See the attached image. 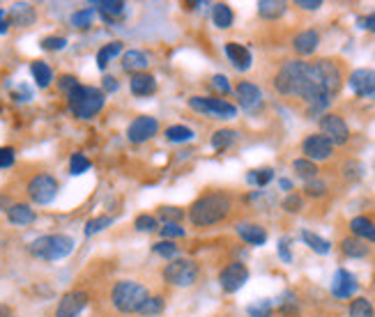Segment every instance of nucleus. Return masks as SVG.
Wrapping results in <instances>:
<instances>
[{
    "mask_svg": "<svg viewBox=\"0 0 375 317\" xmlns=\"http://www.w3.org/2000/svg\"><path fill=\"white\" fill-rule=\"evenodd\" d=\"M228 214H230V198L228 195L226 193H207L191 205L189 218H191L193 225L205 228V225L221 223Z\"/></svg>",
    "mask_w": 375,
    "mask_h": 317,
    "instance_id": "nucleus-1",
    "label": "nucleus"
},
{
    "mask_svg": "<svg viewBox=\"0 0 375 317\" xmlns=\"http://www.w3.org/2000/svg\"><path fill=\"white\" fill-rule=\"evenodd\" d=\"M357 278L350 274V271L346 269H339L334 274V281H332V294L334 297H339V299H350L352 294L357 292Z\"/></svg>",
    "mask_w": 375,
    "mask_h": 317,
    "instance_id": "nucleus-16",
    "label": "nucleus"
},
{
    "mask_svg": "<svg viewBox=\"0 0 375 317\" xmlns=\"http://www.w3.org/2000/svg\"><path fill=\"white\" fill-rule=\"evenodd\" d=\"M14 158H17V152H14V147H0V170L14 165Z\"/></svg>",
    "mask_w": 375,
    "mask_h": 317,
    "instance_id": "nucleus-49",
    "label": "nucleus"
},
{
    "mask_svg": "<svg viewBox=\"0 0 375 317\" xmlns=\"http://www.w3.org/2000/svg\"><path fill=\"white\" fill-rule=\"evenodd\" d=\"M302 207H304V200L299 198V195H295V193H290L288 198L283 200V209L290 211V214H297V211H302Z\"/></svg>",
    "mask_w": 375,
    "mask_h": 317,
    "instance_id": "nucleus-48",
    "label": "nucleus"
},
{
    "mask_svg": "<svg viewBox=\"0 0 375 317\" xmlns=\"http://www.w3.org/2000/svg\"><path fill=\"white\" fill-rule=\"evenodd\" d=\"M302 152L306 154L304 158H309V161L316 163V161H325V158L332 156L334 145L322 133H311V136H306L302 143Z\"/></svg>",
    "mask_w": 375,
    "mask_h": 317,
    "instance_id": "nucleus-10",
    "label": "nucleus"
},
{
    "mask_svg": "<svg viewBox=\"0 0 375 317\" xmlns=\"http://www.w3.org/2000/svg\"><path fill=\"white\" fill-rule=\"evenodd\" d=\"M226 56H228V60L232 63V67H235V70H239V72L251 70L253 56H251V51L244 47V44L228 42V44H226Z\"/></svg>",
    "mask_w": 375,
    "mask_h": 317,
    "instance_id": "nucleus-17",
    "label": "nucleus"
},
{
    "mask_svg": "<svg viewBox=\"0 0 375 317\" xmlns=\"http://www.w3.org/2000/svg\"><path fill=\"white\" fill-rule=\"evenodd\" d=\"M359 24H362L366 30H371V33H375V12L369 14V17H366V19H362V21H359Z\"/></svg>",
    "mask_w": 375,
    "mask_h": 317,
    "instance_id": "nucleus-57",
    "label": "nucleus"
},
{
    "mask_svg": "<svg viewBox=\"0 0 375 317\" xmlns=\"http://www.w3.org/2000/svg\"><path fill=\"white\" fill-rule=\"evenodd\" d=\"M320 129H322V136H325L332 145H346L350 140V129L346 120L336 115V113H325V115L320 117Z\"/></svg>",
    "mask_w": 375,
    "mask_h": 317,
    "instance_id": "nucleus-9",
    "label": "nucleus"
},
{
    "mask_svg": "<svg viewBox=\"0 0 375 317\" xmlns=\"http://www.w3.org/2000/svg\"><path fill=\"white\" fill-rule=\"evenodd\" d=\"M7 17H10V24L17 26V28H28L35 24L37 14H35V7L30 3H17L12 5V10L7 12Z\"/></svg>",
    "mask_w": 375,
    "mask_h": 317,
    "instance_id": "nucleus-18",
    "label": "nucleus"
},
{
    "mask_svg": "<svg viewBox=\"0 0 375 317\" xmlns=\"http://www.w3.org/2000/svg\"><path fill=\"white\" fill-rule=\"evenodd\" d=\"M163 311V299L161 297H147L145 301H143V306L138 308V313L141 315H159Z\"/></svg>",
    "mask_w": 375,
    "mask_h": 317,
    "instance_id": "nucleus-39",
    "label": "nucleus"
},
{
    "mask_svg": "<svg viewBox=\"0 0 375 317\" xmlns=\"http://www.w3.org/2000/svg\"><path fill=\"white\" fill-rule=\"evenodd\" d=\"M150 297L145 285L136 281H120L111 290V301H113L115 311L120 313H138V308L143 306V301Z\"/></svg>",
    "mask_w": 375,
    "mask_h": 317,
    "instance_id": "nucleus-4",
    "label": "nucleus"
},
{
    "mask_svg": "<svg viewBox=\"0 0 375 317\" xmlns=\"http://www.w3.org/2000/svg\"><path fill=\"white\" fill-rule=\"evenodd\" d=\"M246 281H249V269L242 262H230L219 274V283L223 292H237Z\"/></svg>",
    "mask_w": 375,
    "mask_h": 317,
    "instance_id": "nucleus-12",
    "label": "nucleus"
},
{
    "mask_svg": "<svg viewBox=\"0 0 375 317\" xmlns=\"http://www.w3.org/2000/svg\"><path fill=\"white\" fill-rule=\"evenodd\" d=\"M166 138L170 143H186V140L193 138V131L189 129V127H184V124H173V127H168V129H166Z\"/></svg>",
    "mask_w": 375,
    "mask_h": 317,
    "instance_id": "nucleus-34",
    "label": "nucleus"
},
{
    "mask_svg": "<svg viewBox=\"0 0 375 317\" xmlns=\"http://www.w3.org/2000/svg\"><path fill=\"white\" fill-rule=\"evenodd\" d=\"M10 17H7V12L5 10H0V35H5L7 30H10Z\"/></svg>",
    "mask_w": 375,
    "mask_h": 317,
    "instance_id": "nucleus-55",
    "label": "nucleus"
},
{
    "mask_svg": "<svg viewBox=\"0 0 375 317\" xmlns=\"http://www.w3.org/2000/svg\"><path fill=\"white\" fill-rule=\"evenodd\" d=\"M286 7H288V5L283 3V0H260V3H258V14H260L262 19L274 21V19L283 17Z\"/></svg>",
    "mask_w": 375,
    "mask_h": 317,
    "instance_id": "nucleus-26",
    "label": "nucleus"
},
{
    "mask_svg": "<svg viewBox=\"0 0 375 317\" xmlns=\"http://www.w3.org/2000/svg\"><path fill=\"white\" fill-rule=\"evenodd\" d=\"M159 232H161V237H184V228L179 223H163L161 228H159Z\"/></svg>",
    "mask_w": 375,
    "mask_h": 317,
    "instance_id": "nucleus-46",
    "label": "nucleus"
},
{
    "mask_svg": "<svg viewBox=\"0 0 375 317\" xmlns=\"http://www.w3.org/2000/svg\"><path fill=\"white\" fill-rule=\"evenodd\" d=\"M35 218H37L35 211L30 209V205H24V202H14L7 209V221L12 225H30L35 223Z\"/></svg>",
    "mask_w": 375,
    "mask_h": 317,
    "instance_id": "nucleus-21",
    "label": "nucleus"
},
{
    "mask_svg": "<svg viewBox=\"0 0 375 317\" xmlns=\"http://www.w3.org/2000/svg\"><path fill=\"white\" fill-rule=\"evenodd\" d=\"M106 95L93 86H79L67 95V106L79 120H93L104 108Z\"/></svg>",
    "mask_w": 375,
    "mask_h": 317,
    "instance_id": "nucleus-2",
    "label": "nucleus"
},
{
    "mask_svg": "<svg viewBox=\"0 0 375 317\" xmlns=\"http://www.w3.org/2000/svg\"><path fill=\"white\" fill-rule=\"evenodd\" d=\"M150 65V58L145 51H127L122 56V70L125 72H134V74H143V70Z\"/></svg>",
    "mask_w": 375,
    "mask_h": 317,
    "instance_id": "nucleus-22",
    "label": "nucleus"
},
{
    "mask_svg": "<svg viewBox=\"0 0 375 317\" xmlns=\"http://www.w3.org/2000/svg\"><path fill=\"white\" fill-rule=\"evenodd\" d=\"M304 191L306 195H311V198H320V195L327 193V184L320 182V179H309V182L304 184Z\"/></svg>",
    "mask_w": 375,
    "mask_h": 317,
    "instance_id": "nucleus-42",
    "label": "nucleus"
},
{
    "mask_svg": "<svg viewBox=\"0 0 375 317\" xmlns=\"http://www.w3.org/2000/svg\"><path fill=\"white\" fill-rule=\"evenodd\" d=\"M81 83H79V79L77 76H72V74H65V76H60V81H58V88H60V92H67L70 95L74 88H79Z\"/></svg>",
    "mask_w": 375,
    "mask_h": 317,
    "instance_id": "nucleus-47",
    "label": "nucleus"
},
{
    "mask_svg": "<svg viewBox=\"0 0 375 317\" xmlns=\"http://www.w3.org/2000/svg\"><path fill=\"white\" fill-rule=\"evenodd\" d=\"M279 255L283 262H292V255H290V248H288V239H281L279 241Z\"/></svg>",
    "mask_w": 375,
    "mask_h": 317,
    "instance_id": "nucleus-53",
    "label": "nucleus"
},
{
    "mask_svg": "<svg viewBox=\"0 0 375 317\" xmlns=\"http://www.w3.org/2000/svg\"><path fill=\"white\" fill-rule=\"evenodd\" d=\"M0 317H14V315H0Z\"/></svg>",
    "mask_w": 375,
    "mask_h": 317,
    "instance_id": "nucleus-61",
    "label": "nucleus"
},
{
    "mask_svg": "<svg viewBox=\"0 0 375 317\" xmlns=\"http://www.w3.org/2000/svg\"><path fill=\"white\" fill-rule=\"evenodd\" d=\"M157 131H159V122L150 115H141L129 124V129H127V138H129L131 143H145V140L152 138V136H157Z\"/></svg>",
    "mask_w": 375,
    "mask_h": 317,
    "instance_id": "nucleus-13",
    "label": "nucleus"
},
{
    "mask_svg": "<svg viewBox=\"0 0 375 317\" xmlns=\"http://www.w3.org/2000/svg\"><path fill=\"white\" fill-rule=\"evenodd\" d=\"M111 223H113V218H111V216H95V218H90V221L86 223V235L93 237V235H97V232L106 230Z\"/></svg>",
    "mask_w": 375,
    "mask_h": 317,
    "instance_id": "nucleus-37",
    "label": "nucleus"
},
{
    "mask_svg": "<svg viewBox=\"0 0 375 317\" xmlns=\"http://www.w3.org/2000/svg\"><path fill=\"white\" fill-rule=\"evenodd\" d=\"M212 88H216V90H219V92H223V95H228V92H230V83H228L226 76H221V74H219V76H214V79H212Z\"/></svg>",
    "mask_w": 375,
    "mask_h": 317,
    "instance_id": "nucleus-52",
    "label": "nucleus"
},
{
    "mask_svg": "<svg viewBox=\"0 0 375 317\" xmlns=\"http://www.w3.org/2000/svg\"><path fill=\"white\" fill-rule=\"evenodd\" d=\"M97 7H99L102 12V19L104 21H115L125 14V3L122 0H104V3H95Z\"/></svg>",
    "mask_w": 375,
    "mask_h": 317,
    "instance_id": "nucleus-27",
    "label": "nucleus"
},
{
    "mask_svg": "<svg viewBox=\"0 0 375 317\" xmlns=\"http://www.w3.org/2000/svg\"><path fill=\"white\" fill-rule=\"evenodd\" d=\"M88 292L83 290H72L63 294V299L58 301V308H56V317H79L81 311L88 306Z\"/></svg>",
    "mask_w": 375,
    "mask_h": 317,
    "instance_id": "nucleus-11",
    "label": "nucleus"
},
{
    "mask_svg": "<svg viewBox=\"0 0 375 317\" xmlns=\"http://www.w3.org/2000/svg\"><path fill=\"white\" fill-rule=\"evenodd\" d=\"M129 88L136 97H150L157 92V81L154 76H150V74H134L129 81Z\"/></svg>",
    "mask_w": 375,
    "mask_h": 317,
    "instance_id": "nucleus-23",
    "label": "nucleus"
},
{
    "mask_svg": "<svg viewBox=\"0 0 375 317\" xmlns=\"http://www.w3.org/2000/svg\"><path fill=\"white\" fill-rule=\"evenodd\" d=\"M10 205H12V202L7 200L5 195H0V209H5V211H7V209H10Z\"/></svg>",
    "mask_w": 375,
    "mask_h": 317,
    "instance_id": "nucleus-58",
    "label": "nucleus"
},
{
    "mask_svg": "<svg viewBox=\"0 0 375 317\" xmlns=\"http://www.w3.org/2000/svg\"><path fill=\"white\" fill-rule=\"evenodd\" d=\"M212 21H214V26L216 28H221V30H226L232 26V21H235V17H232V10L228 5H223V3H216L212 7Z\"/></svg>",
    "mask_w": 375,
    "mask_h": 317,
    "instance_id": "nucleus-30",
    "label": "nucleus"
},
{
    "mask_svg": "<svg viewBox=\"0 0 375 317\" xmlns=\"http://www.w3.org/2000/svg\"><path fill=\"white\" fill-rule=\"evenodd\" d=\"M237 235L251 246H262L267 241L265 228H262V225H256V223H239L237 225Z\"/></svg>",
    "mask_w": 375,
    "mask_h": 317,
    "instance_id": "nucleus-20",
    "label": "nucleus"
},
{
    "mask_svg": "<svg viewBox=\"0 0 375 317\" xmlns=\"http://www.w3.org/2000/svg\"><path fill=\"white\" fill-rule=\"evenodd\" d=\"M189 106L196 113H207V115L228 120L237 115V108L232 104H228L226 99H214V97H191Z\"/></svg>",
    "mask_w": 375,
    "mask_h": 317,
    "instance_id": "nucleus-8",
    "label": "nucleus"
},
{
    "mask_svg": "<svg viewBox=\"0 0 375 317\" xmlns=\"http://www.w3.org/2000/svg\"><path fill=\"white\" fill-rule=\"evenodd\" d=\"M28 251L40 260L56 262L67 258L74 251V239L70 235H44L37 237L33 244L28 246Z\"/></svg>",
    "mask_w": 375,
    "mask_h": 317,
    "instance_id": "nucleus-3",
    "label": "nucleus"
},
{
    "mask_svg": "<svg viewBox=\"0 0 375 317\" xmlns=\"http://www.w3.org/2000/svg\"><path fill=\"white\" fill-rule=\"evenodd\" d=\"M346 177L348 179H359L364 175V165L362 163H357V161H350V163H346Z\"/></svg>",
    "mask_w": 375,
    "mask_h": 317,
    "instance_id": "nucleus-51",
    "label": "nucleus"
},
{
    "mask_svg": "<svg viewBox=\"0 0 375 317\" xmlns=\"http://www.w3.org/2000/svg\"><path fill=\"white\" fill-rule=\"evenodd\" d=\"M362 239H369V241H375V225H373V228H371L369 232H366V235H364Z\"/></svg>",
    "mask_w": 375,
    "mask_h": 317,
    "instance_id": "nucleus-60",
    "label": "nucleus"
},
{
    "mask_svg": "<svg viewBox=\"0 0 375 317\" xmlns=\"http://www.w3.org/2000/svg\"><path fill=\"white\" fill-rule=\"evenodd\" d=\"M272 301L269 299H260L256 301V304H251L249 308H246V313H249V317H272Z\"/></svg>",
    "mask_w": 375,
    "mask_h": 317,
    "instance_id": "nucleus-38",
    "label": "nucleus"
},
{
    "mask_svg": "<svg viewBox=\"0 0 375 317\" xmlns=\"http://www.w3.org/2000/svg\"><path fill=\"white\" fill-rule=\"evenodd\" d=\"M159 214H161V218H168V223H177L179 218H182L184 211L177 209V207H161Z\"/></svg>",
    "mask_w": 375,
    "mask_h": 317,
    "instance_id": "nucleus-50",
    "label": "nucleus"
},
{
    "mask_svg": "<svg viewBox=\"0 0 375 317\" xmlns=\"http://www.w3.org/2000/svg\"><path fill=\"white\" fill-rule=\"evenodd\" d=\"M341 251L348 255V258H366L369 255V244H366L364 239H359V237H348V239H343L341 241Z\"/></svg>",
    "mask_w": 375,
    "mask_h": 317,
    "instance_id": "nucleus-24",
    "label": "nucleus"
},
{
    "mask_svg": "<svg viewBox=\"0 0 375 317\" xmlns=\"http://www.w3.org/2000/svg\"><path fill=\"white\" fill-rule=\"evenodd\" d=\"M65 47H67L65 37L54 35V37H44V40H42V49H44V51H63Z\"/></svg>",
    "mask_w": 375,
    "mask_h": 317,
    "instance_id": "nucleus-45",
    "label": "nucleus"
},
{
    "mask_svg": "<svg viewBox=\"0 0 375 317\" xmlns=\"http://www.w3.org/2000/svg\"><path fill=\"white\" fill-rule=\"evenodd\" d=\"M318 44H320V35L316 30H302V33L295 35V40H292V49H295V53H299V56H311V53L318 49Z\"/></svg>",
    "mask_w": 375,
    "mask_h": 317,
    "instance_id": "nucleus-19",
    "label": "nucleus"
},
{
    "mask_svg": "<svg viewBox=\"0 0 375 317\" xmlns=\"http://www.w3.org/2000/svg\"><path fill=\"white\" fill-rule=\"evenodd\" d=\"M120 53H122V42L104 44V47L99 49V53H97V67H99V70H106V65H109L115 56H120Z\"/></svg>",
    "mask_w": 375,
    "mask_h": 317,
    "instance_id": "nucleus-29",
    "label": "nucleus"
},
{
    "mask_svg": "<svg viewBox=\"0 0 375 317\" xmlns=\"http://www.w3.org/2000/svg\"><path fill=\"white\" fill-rule=\"evenodd\" d=\"M28 195L35 205H51L58 195V179L47 172H40L28 182Z\"/></svg>",
    "mask_w": 375,
    "mask_h": 317,
    "instance_id": "nucleus-6",
    "label": "nucleus"
},
{
    "mask_svg": "<svg viewBox=\"0 0 375 317\" xmlns=\"http://www.w3.org/2000/svg\"><path fill=\"white\" fill-rule=\"evenodd\" d=\"M281 188H283V191H290V188H292V182H290V179H281Z\"/></svg>",
    "mask_w": 375,
    "mask_h": 317,
    "instance_id": "nucleus-59",
    "label": "nucleus"
},
{
    "mask_svg": "<svg viewBox=\"0 0 375 317\" xmlns=\"http://www.w3.org/2000/svg\"><path fill=\"white\" fill-rule=\"evenodd\" d=\"M152 251L163 255V258H175V255H177V244H173V241H157V244L152 246Z\"/></svg>",
    "mask_w": 375,
    "mask_h": 317,
    "instance_id": "nucleus-43",
    "label": "nucleus"
},
{
    "mask_svg": "<svg viewBox=\"0 0 375 317\" xmlns=\"http://www.w3.org/2000/svg\"><path fill=\"white\" fill-rule=\"evenodd\" d=\"M246 179H249V184L253 186H265L274 179V170L272 168H260V170H251L249 175H246Z\"/></svg>",
    "mask_w": 375,
    "mask_h": 317,
    "instance_id": "nucleus-36",
    "label": "nucleus"
},
{
    "mask_svg": "<svg viewBox=\"0 0 375 317\" xmlns=\"http://www.w3.org/2000/svg\"><path fill=\"white\" fill-rule=\"evenodd\" d=\"M350 317H375L373 304L366 297H357L350 304Z\"/></svg>",
    "mask_w": 375,
    "mask_h": 317,
    "instance_id": "nucleus-32",
    "label": "nucleus"
},
{
    "mask_svg": "<svg viewBox=\"0 0 375 317\" xmlns=\"http://www.w3.org/2000/svg\"><path fill=\"white\" fill-rule=\"evenodd\" d=\"M235 95H237V99H239V106H242L244 111H249V113L258 111L260 106H262V92H260V88L256 86V83L242 81L235 88Z\"/></svg>",
    "mask_w": 375,
    "mask_h": 317,
    "instance_id": "nucleus-14",
    "label": "nucleus"
},
{
    "mask_svg": "<svg viewBox=\"0 0 375 317\" xmlns=\"http://www.w3.org/2000/svg\"><path fill=\"white\" fill-rule=\"evenodd\" d=\"M348 86L357 97L375 95V72L373 70H355L350 74Z\"/></svg>",
    "mask_w": 375,
    "mask_h": 317,
    "instance_id": "nucleus-15",
    "label": "nucleus"
},
{
    "mask_svg": "<svg viewBox=\"0 0 375 317\" xmlns=\"http://www.w3.org/2000/svg\"><path fill=\"white\" fill-rule=\"evenodd\" d=\"M163 278H166V283L177 285V288H189L198 278V264L191 260H173L163 269Z\"/></svg>",
    "mask_w": 375,
    "mask_h": 317,
    "instance_id": "nucleus-7",
    "label": "nucleus"
},
{
    "mask_svg": "<svg viewBox=\"0 0 375 317\" xmlns=\"http://www.w3.org/2000/svg\"><path fill=\"white\" fill-rule=\"evenodd\" d=\"M30 74H33L37 88H42V90L54 83V72H51V67L47 63H42V60H35V63L30 65Z\"/></svg>",
    "mask_w": 375,
    "mask_h": 317,
    "instance_id": "nucleus-25",
    "label": "nucleus"
},
{
    "mask_svg": "<svg viewBox=\"0 0 375 317\" xmlns=\"http://www.w3.org/2000/svg\"><path fill=\"white\" fill-rule=\"evenodd\" d=\"M371 228H373V223H371V218H366V216H357V218H352V221H350L352 235L359 237V239H362Z\"/></svg>",
    "mask_w": 375,
    "mask_h": 317,
    "instance_id": "nucleus-41",
    "label": "nucleus"
},
{
    "mask_svg": "<svg viewBox=\"0 0 375 317\" xmlns=\"http://www.w3.org/2000/svg\"><path fill=\"white\" fill-rule=\"evenodd\" d=\"M159 228V223H157V218L154 216H150V214H141L136 218V230L138 232H152Z\"/></svg>",
    "mask_w": 375,
    "mask_h": 317,
    "instance_id": "nucleus-44",
    "label": "nucleus"
},
{
    "mask_svg": "<svg viewBox=\"0 0 375 317\" xmlns=\"http://www.w3.org/2000/svg\"><path fill=\"white\" fill-rule=\"evenodd\" d=\"M93 17H95L93 10H79V12H74V14H72V26L79 28V30H86V28L93 26Z\"/></svg>",
    "mask_w": 375,
    "mask_h": 317,
    "instance_id": "nucleus-40",
    "label": "nucleus"
},
{
    "mask_svg": "<svg viewBox=\"0 0 375 317\" xmlns=\"http://www.w3.org/2000/svg\"><path fill=\"white\" fill-rule=\"evenodd\" d=\"M237 140V133L232 129H219L212 133V147L214 149H226Z\"/></svg>",
    "mask_w": 375,
    "mask_h": 317,
    "instance_id": "nucleus-33",
    "label": "nucleus"
},
{
    "mask_svg": "<svg viewBox=\"0 0 375 317\" xmlns=\"http://www.w3.org/2000/svg\"><path fill=\"white\" fill-rule=\"evenodd\" d=\"M302 239H304V244L309 246L313 253H318V255H327L329 251H332V244H329L325 237L316 235V232L304 230V232H302Z\"/></svg>",
    "mask_w": 375,
    "mask_h": 317,
    "instance_id": "nucleus-28",
    "label": "nucleus"
},
{
    "mask_svg": "<svg viewBox=\"0 0 375 317\" xmlns=\"http://www.w3.org/2000/svg\"><path fill=\"white\" fill-rule=\"evenodd\" d=\"M309 74H311V79L313 83L322 90L325 95L329 97H334L336 92L341 90V70H339V65L332 63V60H316V63H309Z\"/></svg>",
    "mask_w": 375,
    "mask_h": 317,
    "instance_id": "nucleus-5",
    "label": "nucleus"
},
{
    "mask_svg": "<svg viewBox=\"0 0 375 317\" xmlns=\"http://www.w3.org/2000/svg\"><path fill=\"white\" fill-rule=\"evenodd\" d=\"M297 7H302V10H318V7H322V3H320V0H297V3H295Z\"/></svg>",
    "mask_w": 375,
    "mask_h": 317,
    "instance_id": "nucleus-54",
    "label": "nucleus"
},
{
    "mask_svg": "<svg viewBox=\"0 0 375 317\" xmlns=\"http://www.w3.org/2000/svg\"><path fill=\"white\" fill-rule=\"evenodd\" d=\"M292 170H295L302 179H306V182L318 177V165L309 161V158H297V161L292 163Z\"/></svg>",
    "mask_w": 375,
    "mask_h": 317,
    "instance_id": "nucleus-31",
    "label": "nucleus"
},
{
    "mask_svg": "<svg viewBox=\"0 0 375 317\" xmlns=\"http://www.w3.org/2000/svg\"><path fill=\"white\" fill-rule=\"evenodd\" d=\"M90 158L86 154H81V152H74L72 158H70V172L72 175H83V172L90 170Z\"/></svg>",
    "mask_w": 375,
    "mask_h": 317,
    "instance_id": "nucleus-35",
    "label": "nucleus"
},
{
    "mask_svg": "<svg viewBox=\"0 0 375 317\" xmlns=\"http://www.w3.org/2000/svg\"><path fill=\"white\" fill-rule=\"evenodd\" d=\"M104 90H106V92H115V90H118V81L113 76H104Z\"/></svg>",
    "mask_w": 375,
    "mask_h": 317,
    "instance_id": "nucleus-56",
    "label": "nucleus"
}]
</instances>
